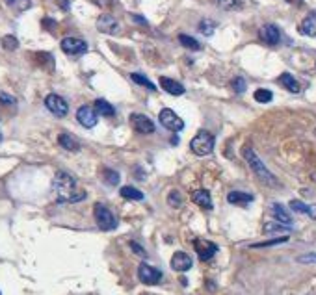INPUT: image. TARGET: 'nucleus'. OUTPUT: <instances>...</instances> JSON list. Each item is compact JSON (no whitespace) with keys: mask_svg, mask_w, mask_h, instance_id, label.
Returning a JSON list of instances; mask_svg holds the SVG:
<instances>
[{"mask_svg":"<svg viewBox=\"0 0 316 295\" xmlns=\"http://www.w3.org/2000/svg\"><path fill=\"white\" fill-rule=\"evenodd\" d=\"M52 190L58 197V203H80L86 199V191L78 188V182L76 178L72 177L71 173L67 171H58L54 175L52 180Z\"/></svg>","mask_w":316,"mask_h":295,"instance_id":"1","label":"nucleus"},{"mask_svg":"<svg viewBox=\"0 0 316 295\" xmlns=\"http://www.w3.org/2000/svg\"><path fill=\"white\" fill-rule=\"evenodd\" d=\"M242 156H244V160L248 162V165H250V169L255 173V177H257L260 182L266 184L268 188H277V186H279L277 177L264 165V162L258 158V154L251 149L250 145H246L244 149H242Z\"/></svg>","mask_w":316,"mask_h":295,"instance_id":"2","label":"nucleus"},{"mask_svg":"<svg viewBox=\"0 0 316 295\" xmlns=\"http://www.w3.org/2000/svg\"><path fill=\"white\" fill-rule=\"evenodd\" d=\"M214 136H212L210 132L206 130H201L199 134L194 136V139L190 141V149L194 154H198V156H206V154H210L214 151Z\"/></svg>","mask_w":316,"mask_h":295,"instance_id":"3","label":"nucleus"},{"mask_svg":"<svg viewBox=\"0 0 316 295\" xmlns=\"http://www.w3.org/2000/svg\"><path fill=\"white\" fill-rule=\"evenodd\" d=\"M93 216H95L97 227H99L100 230H104V232L114 230L118 227V219L114 217V214L106 208L104 204H100V203L95 204V206H93Z\"/></svg>","mask_w":316,"mask_h":295,"instance_id":"4","label":"nucleus"},{"mask_svg":"<svg viewBox=\"0 0 316 295\" xmlns=\"http://www.w3.org/2000/svg\"><path fill=\"white\" fill-rule=\"evenodd\" d=\"M45 106L46 110L50 113H54L56 117H66L67 112H69V104L66 102V98L56 95V93H50L45 97Z\"/></svg>","mask_w":316,"mask_h":295,"instance_id":"5","label":"nucleus"},{"mask_svg":"<svg viewBox=\"0 0 316 295\" xmlns=\"http://www.w3.org/2000/svg\"><path fill=\"white\" fill-rule=\"evenodd\" d=\"M162 271L156 268H152V266H149V264H140L138 268V279L140 282H144V284H147V286H154V284H158V282L162 281Z\"/></svg>","mask_w":316,"mask_h":295,"instance_id":"6","label":"nucleus"},{"mask_svg":"<svg viewBox=\"0 0 316 295\" xmlns=\"http://www.w3.org/2000/svg\"><path fill=\"white\" fill-rule=\"evenodd\" d=\"M158 119H160L162 126H166L168 130H172V132H180L184 128V121L178 117L173 110H170V108H164V110L160 112V115H158Z\"/></svg>","mask_w":316,"mask_h":295,"instance_id":"7","label":"nucleus"},{"mask_svg":"<svg viewBox=\"0 0 316 295\" xmlns=\"http://www.w3.org/2000/svg\"><path fill=\"white\" fill-rule=\"evenodd\" d=\"M60 45H62V50L69 56H80V54L88 52V43L78 37H64Z\"/></svg>","mask_w":316,"mask_h":295,"instance_id":"8","label":"nucleus"},{"mask_svg":"<svg viewBox=\"0 0 316 295\" xmlns=\"http://www.w3.org/2000/svg\"><path fill=\"white\" fill-rule=\"evenodd\" d=\"M130 125L140 134H152L154 132V123L147 115H144V113H132Z\"/></svg>","mask_w":316,"mask_h":295,"instance_id":"9","label":"nucleus"},{"mask_svg":"<svg viewBox=\"0 0 316 295\" xmlns=\"http://www.w3.org/2000/svg\"><path fill=\"white\" fill-rule=\"evenodd\" d=\"M76 121L84 128H93L97 125V121H99V115H97V112L93 110L92 106H80L78 112H76Z\"/></svg>","mask_w":316,"mask_h":295,"instance_id":"10","label":"nucleus"},{"mask_svg":"<svg viewBox=\"0 0 316 295\" xmlns=\"http://www.w3.org/2000/svg\"><path fill=\"white\" fill-rule=\"evenodd\" d=\"M258 35H260V39L266 43V45H279V41H281V30L276 26V24H272V22H268V24H264L262 28H260V32H258Z\"/></svg>","mask_w":316,"mask_h":295,"instance_id":"11","label":"nucleus"},{"mask_svg":"<svg viewBox=\"0 0 316 295\" xmlns=\"http://www.w3.org/2000/svg\"><path fill=\"white\" fill-rule=\"evenodd\" d=\"M194 247H196V253L199 255V258L206 262V260H210L212 256L218 253V245L212 242H206V240H196L194 242Z\"/></svg>","mask_w":316,"mask_h":295,"instance_id":"12","label":"nucleus"},{"mask_svg":"<svg viewBox=\"0 0 316 295\" xmlns=\"http://www.w3.org/2000/svg\"><path fill=\"white\" fill-rule=\"evenodd\" d=\"M192 256L188 255V253H184V251H177L175 255L172 256V269H175V271H178V273H184V271H188V269L192 268Z\"/></svg>","mask_w":316,"mask_h":295,"instance_id":"13","label":"nucleus"},{"mask_svg":"<svg viewBox=\"0 0 316 295\" xmlns=\"http://www.w3.org/2000/svg\"><path fill=\"white\" fill-rule=\"evenodd\" d=\"M97 28H99V32L102 33H118L119 24L112 15L104 13V15H100L99 20H97Z\"/></svg>","mask_w":316,"mask_h":295,"instance_id":"14","label":"nucleus"},{"mask_svg":"<svg viewBox=\"0 0 316 295\" xmlns=\"http://www.w3.org/2000/svg\"><path fill=\"white\" fill-rule=\"evenodd\" d=\"M160 85H162V89H164L166 93H170V95H173V97L184 95V91H186V87L180 84V82L172 80V78H166V76L160 78Z\"/></svg>","mask_w":316,"mask_h":295,"instance_id":"15","label":"nucleus"},{"mask_svg":"<svg viewBox=\"0 0 316 295\" xmlns=\"http://www.w3.org/2000/svg\"><path fill=\"white\" fill-rule=\"evenodd\" d=\"M192 201L198 204L199 208H203V210H212V197L210 193L206 190H196L192 193Z\"/></svg>","mask_w":316,"mask_h":295,"instance_id":"16","label":"nucleus"},{"mask_svg":"<svg viewBox=\"0 0 316 295\" xmlns=\"http://www.w3.org/2000/svg\"><path fill=\"white\" fill-rule=\"evenodd\" d=\"M272 214H274V217H276L277 223L286 225V227H290V225H292V216H290L288 212L284 210L283 204H279V203L272 204Z\"/></svg>","mask_w":316,"mask_h":295,"instance_id":"17","label":"nucleus"},{"mask_svg":"<svg viewBox=\"0 0 316 295\" xmlns=\"http://www.w3.org/2000/svg\"><path fill=\"white\" fill-rule=\"evenodd\" d=\"M277 82L283 85L284 89H288L290 93H300L302 91V85H300V82H298L290 72H283L279 78H277Z\"/></svg>","mask_w":316,"mask_h":295,"instance_id":"18","label":"nucleus"},{"mask_svg":"<svg viewBox=\"0 0 316 295\" xmlns=\"http://www.w3.org/2000/svg\"><path fill=\"white\" fill-rule=\"evenodd\" d=\"M227 201L230 204H236V206H248L253 201V195L246 193V191H230L229 195H227Z\"/></svg>","mask_w":316,"mask_h":295,"instance_id":"19","label":"nucleus"},{"mask_svg":"<svg viewBox=\"0 0 316 295\" xmlns=\"http://www.w3.org/2000/svg\"><path fill=\"white\" fill-rule=\"evenodd\" d=\"M58 143H60V147H62V149L71 151V152L78 151V149H80V143L76 141V138H74V136H71V134H66V132L58 136Z\"/></svg>","mask_w":316,"mask_h":295,"instance_id":"20","label":"nucleus"},{"mask_svg":"<svg viewBox=\"0 0 316 295\" xmlns=\"http://www.w3.org/2000/svg\"><path fill=\"white\" fill-rule=\"evenodd\" d=\"M95 112H99L104 117H112L114 113H116V108L108 100H104V98H97L95 100Z\"/></svg>","mask_w":316,"mask_h":295,"instance_id":"21","label":"nucleus"},{"mask_svg":"<svg viewBox=\"0 0 316 295\" xmlns=\"http://www.w3.org/2000/svg\"><path fill=\"white\" fill-rule=\"evenodd\" d=\"M298 32L302 33V35H307V37H316V26H314V20L307 17V19H303L300 22V26H298Z\"/></svg>","mask_w":316,"mask_h":295,"instance_id":"22","label":"nucleus"},{"mask_svg":"<svg viewBox=\"0 0 316 295\" xmlns=\"http://www.w3.org/2000/svg\"><path fill=\"white\" fill-rule=\"evenodd\" d=\"M119 193H121L123 199H128V201H144V191L136 190L132 186H123Z\"/></svg>","mask_w":316,"mask_h":295,"instance_id":"23","label":"nucleus"},{"mask_svg":"<svg viewBox=\"0 0 316 295\" xmlns=\"http://www.w3.org/2000/svg\"><path fill=\"white\" fill-rule=\"evenodd\" d=\"M178 43L186 48H190V50H201V43L198 39H194L192 35H186V33H180L178 35Z\"/></svg>","mask_w":316,"mask_h":295,"instance_id":"24","label":"nucleus"},{"mask_svg":"<svg viewBox=\"0 0 316 295\" xmlns=\"http://www.w3.org/2000/svg\"><path fill=\"white\" fill-rule=\"evenodd\" d=\"M102 180H104L108 186H118L121 177H119L118 171L114 169H102Z\"/></svg>","mask_w":316,"mask_h":295,"instance_id":"25","label":"nucleus"},{"mask_svg":"<svg viewBox=\"0 0 316 295\" xmlns=\"http://www.w3.org/2000/svg\"><path fill=\"white\" fill-rule=\"evenodd\" d=\"M8 6L14 7L15 11H26L32 7V0H6Z\"/></svg>","mask_w":316,"mask_h":295,"instance_id":"26","label":"nucleus"},{"mask_svg":"<svg viewBox=\"0 0 316 295\" xmlns=\"http://www.w3.org/2000/svg\"><path fill=\"white\" fill-rule=\"evenodd\" d=\"M130 78L134 80V82H136L138 85H145V87H147V89H151V91H154V89H156V85L152 84V82H151L149 78H147V76H144V74H138V72H132Z\"/></svg>","mask_w":316,"mask_h":295,"instance_id":"27","label":"nucleus"},{"mask_svg":"<svg viewBox=\"0 0 316 295\" xmlns=\"http://www.w3.org/2000/svg\"><path fill=\"white\" fill-rule=\"evenodd\" d=\"M214 30H216V22H214V20L203 19L199 22V32L203 33V35H208V37H210L212 33H214Z\"/></svg>","mask_w":316,"mask_h":295,"instance_id":"28","label":"nucleus"},{"mask_svg":"<svg viewBox=\"0 0 316 295\" xmlns=\"http://www.w3.org/2000/svg\"><path fill=\"white\" fill-rule=\"evenodd\" d=\"M286 242H288V236H279V238H274V240H268V242L253 243L251 247H253V249H260V247H272V245H279V243H286Z\"/></svg>","mask_w":316,"mask_h":295,"instance_id":"29","label":"nucleus"},{"mask_svg":"<svg viewBox=\"0 0 316 295\" xmlns=\"http://www.w3.org/2000/svg\"><path fill=\"white\" fill-rule=\"evenodd\" d=\"M253 97H255V100H257V102H262V104H266V102H272L274 93H272L270 89H257Z\"/></svg>","mask_w":316,"mask_h":295,"instance_id":"30","label":"nucleus"},{"mask_svg":"<svg viewBox=\"0 0 316 295\" xmlns=\"http://www.w3.org/2000/svg\"><path fill=\"white\" fill-rule=\"evenodd\" d=\"M2 46H4L6 50H17L19 41H17L15 35H4V37H2Z\"/></svg>","mask_w":316,"mask_h":295,"instance_id":"31","label":"nucleus"},{"mask_svg":"<svg viewBox=\"0 0 316 295\" xmlns=\"http://www.w3.org/2000/svg\"><path fill=\"white\" fill-rule=\"evenodd\" d=\"M224 9H240L242 7V0H216Z\"/></svg>","mask_w":316,"mask_h":295,"instance_id":"32","label":"nucleus"},{"mask_svg":"<svg viewBox=\"0 0 316 295\" xmlns=\"http://www.w3.org/2000/svg\"><path fill=\"white\" fill-rule=\"evenodd\" d=\"M168 203H170V206H173V208H178V206L182 204V197H180L178 191H172V193L168 195Z\"/></svg>","mask_w":316,"mask_h":295,"instance_id":"33","label":"nucleus"},{"mask_svg":"<svg viewBox=\"0 0 316 295\" xmlns=\"http://www.w3.org/2000/svg\"><path fill=\"white\" fill-rule=\"evenodd\" d=\"M290 208H292L294 212H300V214H307L309 204L302 203V201H290Z\"/></svg>","mask_w":316,"mask_h":295,"instance_id":"34","label":"nucleus"},{"mask_svg":"<svg viewBox=\"0 0 316 295\" xmlns=\"http://www.w3.org/2000/svg\"><path fill=\"white\" fill-rule=\"evenodd\" d=\"M230 85H232V89H234L236 93H244V91H246V87H248V85H246V80H244V78H240V76L232 80V82H230Z\"/></svg>","mask_w":316,"mask_h":295,"instance_id":"35","label":"nucleus"},{"mask_svg":"<svg viewBox=\"0 0 316 295\" xmlns=\"http://www.w3.org/2000/svg\"><path fill=\"white\" fill-rule=\"evenodd\" d=\"M284 230H288L286 225H276V223H268L264 227V232H284Z\"/></svg>","mask_w":316,"mask_h":295,"instance_id":"36","label":"nucleus"},{"mask_svg":"<svg viewBox=\"0 0 316 295\" xmlns=\"http://www.w3.org/2000/svg\"><path fill=\"white\" fill-rule=\"evenodd\" d=\"M128 245H130V249H132V253H134V255L142 256V258H147V251H145L144 247H142V245H140V243H136V242H130V243H128Z\"/></svg>","mask_w":316,"mask_h":295,"instance_id":"37","label":"nucleus"},{"mask_svg":"<svg viewBox=\"0 0 316 295\" xmlns=\"http://www.w3.org/2000/svg\"><path fill=\"white\" fill-rule=\"evenodd\" d=\"M300 264H316V253H307V255L298 256Z\"/></svg>","mask_w":316,"mask_h":295,"instance_id":"38","label":"nucleus"},{"mask_svg":"<svg viewBox=\"0 0 316 295\" xmlns=\"http://www.w3.org/2000/svg\"><path fill=\"white\" fill-rule=\"evenodd\" d=\"M17 100H15L12 95H8V93H0V104H6V106H14Z\"/></svg>","mask_w":316,"mask_h":295,"instance_id":"39","label":"nucleus"},{"mask_svg":"<svg viewBox=\"0 0 316 295\" xmlns=\"http://www.w3.org/2000/svg\"><path fill=\"white\" fill-rule=\"evenodd\" d=\"M307 216H309L310 219H314V221H316V204H310L309 208H307Z\"/></svg>","mask_w":316,"mask_h":295,"instance_id":"40","label":"nucleus"},{"mask_svg":"<svg viewBox=\"0 0 316 295\" xmlns=\"http://www.w3.org/2000/svg\"><path fill=\"white\" fill-rule=\"evenodd\" d=\"M56 4H58L60 7H62V9H69V7H71V4H69V0H56Z\"/></svg>","mask_w":316,"mask_h":295,"instance_id":"41","label":"nucleus"},{"mask_svg":"<svg viewBox=\"0 0 316 295\" xmlns=\"http://www.w3.org/2000/svg\"><path fill=\"white\" fill-rule=\"evenodd\" d=\"M43 24H45V28H48V30H54V28H56V22H54L52 19H45Z\"/></svg>","mask_w":316,"mask_h":295,"instance_id":"42","label":"nucleus"},{"mask_svg":"<svg viewBox=\"0 0 316 295\" xmlns=\"http://www.w3.org/2000/svg\"><path fill=\"white\" fill-rule=\"evenodd\" d=\"M132 19H134V20H138L140 24H147V20H145L144 17H140V15H132Z\"/></svg>","mask_w":316,"mask_h":295,"instance_id":"43","label":"nucleus"},{"mask_svg":"<svg viewBox=\"0 0 316 295\" xmlns=\"http://www.w3.org/2000/svg\"><path fill=\"white\" fill-rule=\"evenodd\" d=\"M309 17H310V19H312V20H314V22H316V11H312V13H310Z\"/></svg>","mask_w":316,"mask_h":295,"instance_id":"44","label":"nucleus"},{"mask_svg":"<svg viewBox=\"0 0 316 295\" xmlns=\"http://www.w3.org/2000/svg\"><path fill=\"white\" fill-rule=\"evenodd\" d=\"M286 2H302V0H286Z\"/></svg>","mask_w":316,"mask_h":295,"instance_id":"45","label":"nucleus"},{"mask_svg":"<svg viewBox=\"0 0 316 295\" xmlns=\"http://www.w3.org/2000/svg\"><path fill=\"white\" fill-rule=\"evenodd\" d=\"M0 295H2V294H0Z\"/></svg>","mask_w":316,"mask_h":295,"instance_id":"46","label":"nucleus"}]
</instances>
